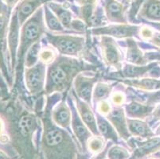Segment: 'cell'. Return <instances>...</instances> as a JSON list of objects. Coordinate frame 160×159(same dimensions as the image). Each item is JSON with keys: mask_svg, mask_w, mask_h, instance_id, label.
<instances>
[{"mask_svg": "<svg viewBox=\"0 0 160 159\" xmlns=\"http://www.w3.org/2000/svg\"><path fill=\"white\" fill-rule=\"evenodd\" d=\"M49 43L61 55L79 57L85 49V38L81 36L71 34H53L46 33Z\"/></svg>", "mask_w": 160, "mask_h": 159, "instance_id": "cell-6", "label": "cell"}, {"mask_svg": "<svg viewBox=\"0 0 160 159\" xmlns=\"http://www.w3.org/2000/svg\"><path fill=\"white\" fill-rule=\"evenodd\" d=\"M155 106L144 104L137 101H132L125 106V114L129 119H143L152 113Z\"/></svg>", "mask_w": 160, "mask_h": 159, "instance_id": "cell-21", "label": "cell"}, {"mask_svg": "<svg viewBox=\"0 0 160 159\" xmlns=\"http://www.w3.org/2000/svg\"><path fill=\"white\" fill-rule=\"evenodd\" d=\"M126 42L128 46L126 60L128 62L135 65H146L149 61L138 46L136 41L133 38H128Z\"/></svg>", "mask_w": 160, "mask_h": 159, "instance_id": "cell-20", "label": "cell"}, {"mask_svg": "<svg viewBox=\"0 0 160 159\" xmlns=\"http://www.w3.org/2000/svg\"><path fill=\"white\" fill-rule=\"evenodd\" d=\"M37 159H46V158H45V157H44V154H43V153L42 152V151H40V152L38 153V154Z\"/></svg>", "mask_w": 160, "mask_h": 159, "instance_id": "cell-45", "label": "cell"}, {"mask_svg": "<svg viewBox=\"0 0 160 159\" xmlns=\"http://www.w3.org/2000/svg\"><path fill=\"white\" fill-rule=\"evenodd\" d=\"M123 83L129 86L145 91H154L160 89V80L155 78L127 79Z\"/></svg>", "mask_w": 160, "mask_h": 159, "instance_id": "cell-26", "label": "cell"}, {"mask_svg": "<svg viewBox=\"0 0 160 159\" xmlns=\"http://www.w3.org/2000/svg\"><path fill=\"white\" fill-rule=\"evenodd\" d=\"M111 105L110 103L107 100H103V101L100 102L97 106V112L100 113L102 116H107L109 114V112H111Z\"/></svg>", "mask_w": 160, "mask_h": 159, "instance_id": "cell-35", "label": "cell"}, {"mask_svg": "<svg viewBox=\"0 0 160 159\" xmlns=\"http://www.w3.org/2000/svg\"><path fill=\"white\" fill-rule=\"evenodd\" d=\"M112 103L116 107H121L122 105L124 104L126 97L124 96V93L123 92H115L112 96Z\"/></svg>", "mask_w": 160, "mask_h": 159, "instance_id": "cell-34", "label": "cell"}, {"mask_svg": "<svg viewBox=\"0 0 160 159\" xmlns=\"http://www.w3.org/2000/svg\"><path fill=\"white\" fill-rule=\"evenodd\" d=\"M41 49H42V48H41L40 42L35 43L30 48L28 52H27V55L25 57V67H27V68L32 67L38 62L39 52H40Z\"/></svg>", "mask_w": 160, "mask_h": 159, "instance_id": "cell-31", "label": "cell"}, {"mask_svg": "<svg viewBox=\"0 0 160 159\" xmlns=\"http://www.w3.org/2000/svg\"><path fill=\"white\" fill-rule=\"evenodd\" d=\"M112 144V142H108V143L106 144L105 148H104L101 152L98 153V154H93L92 157H90L89 159H105L106 157H107L108 150V148L110 147V146H111Z\"/></svg>", "mask_w": 160, "mask_h": 159, "instance_id": "cell-39", "label": "cell"}, {"mask_svg": "<svg viewBox=\"0 0 160 159\" xmlns=\"http://www.w3.org/2000/svg\"><path fill=\"white\" fill-rule=\"evenodd\" d=\"M147 159H155V158H153V157H150V158H147Z\"/></svg>", "mask_w": 160, "mask_h": 159, "instance_id": "cell-48", "label": "cell"}, {"mask_svg": "<svg viewBox=\"0 0 160 159\" xmlns=\"http://www.w3.org/2000/svg\"><path fill=\"white\" fill-rule=\"evenodd\" d=\"M90 156L89 154H87V153H83V152H79L77 155L76 159H89Z\"/></svg>", "mask_w": 160, "mask_h": 159, "instance_id": "cell-44", "label": "cell"}, {"mask_svg": "<svg viewBox=\"0 0 160 159\" xmlns=\"http://www.w3.org/2000/svg\"><path fill=\"white\" fill-rule=\"evenodd\" d=\"M114 84H109L106 83L98 82L96 84L92 92V100L94 103H99L103 100H107L110 96Z\"/></svg>", "mask_w": 160, "mask_h": 159, "instance_id": "cell-28", "label": "cell"}, {"mask_svg": "<svg viewBox=\"0 0 160 159\" xmlns=\"http://www.w3.org/2000/svg\"><path fill=\"white\" fill-rule=\"evenodd\" d=\"M97 81L98 76L97 75L93 77H88L84 73L78 74L73 81L76 95L83 101L91 104V101L92 100V92Z\"/></svg>", "mask_w": 160, "mask_h": 159, "instance_id": "cell-11", "label": "cell"}, {"mask_svg": "<svg viewBox=\"0 0 160 159\" xmlns=\"http://www.w3.org/2000/svg\"><path fill=\"white\" fill-rule=\"evenodd\" d=\"M152 116H153V120H160V104H158L157 107L154 108L153 112H152Z\"/></svg>", "mask_w": 160, "mask_h": 159, "instance_id": "cell-42", "label": "cell"}, {"mask_svg": "<svg viewBox=\"0 0 160 159\" xmlns=\"http://www.w3.org/2000/svg\"><path fill=\"white\" fill-rule=\"evenodd\" d=\"M157 134H160V126H159V127L158 128V131H157Z\"/></svg>", "mask_w": 160, "mask_h": 159, "instance_id": "cell-47", "label": "cell"}, {"mask_svg": "<svg viewBox=\"0 0 160 159\" xmlns=\"http://www.w3.org/2000/svg\"><path fill=\"white\" fill-rule=\"evenodd\" d=\"M53 49L54 48L49 47V46L41 49L40 52H39V61L42 62L46 65H49L53 63L58 57Z\"/></svg>", "mask_w": 160, "mask_h": 159, "instance_id": "cell-32", "label": "cell"}, {"mask_svg": "<svg viewBox=\"0 0 160 159\" xmlns=\"http://www.w3.org/2000/svg\"><path fill=\"white\" fill-rule=\"evenodd\" d=\"M0 116L3 119L10 142L21 159H37L33 142L38 130V117L15 96L0 99Z\"/></svg>", "mask_w": 160, "mask_h": 159, "instance_id": "cell-1", "label": "cell"}, {"mask_svg": "<svg viewBox=\"0 0 160 159\" xmlns=\"http://www.w3.org/2000/svg\"><path fill=\"white\" fill-rule=\"evenodd\" d=\"M51 119L55 124L64 129L69 130L72 121V112L65 101L62 100L53 107Z\"/></svg>", "mask_w": 160, "mask_h": 159, "instance_id": "cell-18", "label": "cell"}, {"mask_svg": "<svg viewBox=\"0 0 160 159\" xmlns=\"http://www.w3.org/2000/svg\"><path fill=\"white\" fill-rule=\"evenodd\" d=\"M127 122L129 133L132 136L144 139L155 136V134L151 129L148 123L143 122L142 119L128 118Z\"/></svg>", "mask_w": 160, "mask_h": 159, "instance_id": "cell-22", "label": "cell"}, {"mask_svg": "<svg viewBox=\"0 0 160 159\" xmlns=\"http://www.w3.org/2000/svg\"><path fill=\"white\" fill-rule=\"evenodd\" d=\"M13 10L0 0V71L9 86H12V77L9 68L7 52V36Z\"/></svg>", "mask_w": 160, "mask_h": 159, "instance_id": "cell-5", "label": "cell"}, {"mask_svg": "<svg viewBox=\"0 0 160 159\" xmlns=\"http://www.w3.org/2000/svg\"><path fill=\"white\" fill-rule=\"evenodd\" d=\"M100 47L104 63L116 69H120L123 57L114 39L108 36H101Z\"/></svg>", "mask_w": 160, "mask_h": 159, "instance_id": "cell-10", "label": "cell"}, {"mask_svg": "<svg viewBox=\"0 0 160 159\" xmlns=\"http://www.w3.org/2000/svg\"><path fill=\"white\" fill-rule=\"evenodd\" d=\"M43 131L41 149L46 159H76L79 152L77 143L66 129L56 125L46 112L42 117Z\"/></svg>", "mask_w": 160, "mask_h": 159, "instance_id": "cell-2", "label": "cell"}, {"mask_svg": "<svg viewBox=\"0 0 160 159\" xmlns=\"http://www.w3.org/2000/svg\"><path fill=\"white\" fill-rule=\"evenodd\" d=\"M137 16L146 21L160 22V0H144Z\"/></svg>", "mask_w": 160, "mask_h": 159, "instance_id": "cell-19", "label": "cell"}, {"mask_svg": "<svg viewBox=\"0 0 160 159\" xmlns=\"http://www.w3.org/2000/svg\"><path fill=\"white\" fill-rule=\"evenodd\" d=\"M67 2H69V3H74V2H75V0H66Z\"/></svg>", "mask_w": 160, "mask_h": 159, "instance_id": "cell-46", "label": "cell"}, {"mask_svg": "<svg viewBox=\"0 0 160 159\" xmlns=\"http://www.w3.org/2000/svg\"><path fill=\"white\" fill-rule=\"evenodd\" d=\"M160 151V136H154L143 142L134 143V150L129 159H144Z\"/></svg>", "mask_w": 160, "mask_h": 159, "instance_id": "cell-16", "label": "cell"}, {"mask_svg": "<svg viewBox=\"0 0 160 159\" xmlns=\"http://www.w3.org/2000/svg\"><path fill=\"white\" fill-rule=\"evenodd\" d=\"M6 125L3 119L0 116V142L2 144H6L10 142V138L7 134H5Z\"/></svg>", "mask_w": 160, "mask_h": 159, "instance_id": "cell-36", "label": "cell"}, {"mask_svg": "<svg viewBox=\"0 0 160 159\" xmlns=\"http://www.w3.org/2000/svg\"><path fill=\"white\" fill-rule=\"evenodd\" d=\"M16 159H21V158H20V157H18V158H16Z\"/></svg>", "mask_w": 160, "mask_h": 159, "instance_id": "cell-49", "label": "cell"}, {"mask_svg": "<svg viewBox=\"0 0 160 159\" xmlns=\"http://www.w3.org/2000/svg\"><path fill=\"white\" fill-rule=\"evenodd\" d=\"M43 10H44V19L46 28L52 32L64 33L65 30V27L62 26L53 11L49 9L47 3L43 6Z\"/></svg>", "mask_w": 160, "mask_h": 159, "instance_id": "cell-27", "label": "cell"}, {"mask_svg": "<svg viewBox=\"0 0 160 159\" xmlns=\"http://www.w3.org/2000/svg\"><path fill=\"white\" fill-rule=\"evenodd\" d=\"M158 65V62L148 64V65H126L121 69V76L127 79H139L143 77Z\"/></svg>", "mask_w": 160, "mask_h": 159, "instance_id": "cell-24", "label": "cell"}, {"mask_svg": "<svg viewBox=\"0 0 160 159\" xmlns=\"http://www.w3.org/2000/svg\"><path fill=\"white\" fill-rule=\"evenodd\" d=\"M124 109L121 107H116L111 110L106 117L116 129L118 135L124 141H128L132 135L128 128L127 118L125 117Z\"/></svg>", "mask_w": 160, "mask_h": 159, "instance_id": "cell-15", "label": "cell"}, {"mask_svg": "<svg viewBox=\"0 0 160 159\" xmlns=\"http://www.w3.org/2000/svg\"><path fill=\"white\" fill-rule=\"evenodd\" d=\"M2 1L7 6V7H9L10 9L14 10V7L19 3L21 0H2Z\"/></svg>", "mask_w": 160, "mask_h": 159, "instance_id": "cell-41", "label": "cell"}, {"mask_svg": "<svg viewBox=\"0 0 160 159\" xmlns=\"http://www.w3.org/2000/svg\"><path fill=\"white\" fill-rule=\"evenodd\" d=\"M149 42H151V43L153 44L154 46L160 47V32L154 33L153 36L151 37V38L150 39Z\"/></svg>", "mask_w": 160, "mask_h": 159, "instance_id": "cell-40", "label": "cell"}, {"mask_svg": "<svg viewBox=\"0 0 160 159\" xmlns=\"http://www.w3.org/2000/svg\"><path fill=\"white\" fill-rule=\"evenodd\" d=\"M105 159H108V158H107V157H106V158H105Z\"/></svg>", "mask_w": 160, "mask_h": 159, "instance_id": "cell-50", "label": "cell"}, {"mask_svg": "<svg viewBox=\"0 0 160 159\" xmlns=\"http://www.w3.org/2000/svg\"><path fill=\"white\" fill-rule=\"evenodd\" d=\"M43 6L40 7L31 17H29L20 29L19 44L17 52V61L14 71V85L15 87H18V84L21 82L25 57L27 55V52L33 45L40 42L42 37L46 33Z\"/></svg>", "mask_w": 160, "mask_h": 159, "instance_id": "cell-4", "label": "cell"}, {"mask_svg": "<svg viewBox=\"0 0 160 159\" xmlns=\"http://www.w3.org/2000/svg\"><path fill=\"white\" fill-rule=\"evenodd\" d=\"M97 118V128L100 132V135L104 137L105 140H112L114 142H119V135L116 132L114 127L108 121L107 118L97 112L96 115Z\"/></svg>", "mask_w": 160, "mask_h": 159, "instance_id": "cell-25", "label": "cell"}, {"mask_svg": "<svg viewBox=\"0 0 160 159\" xmlns=\"http://www.w3.org/2000/svg\"><path fill=\"white\" fill-rule=\"evenodd\" d=\"M94 68L93 65L81 60L60 54L48 67L45 92L47 95L64 92L70 87L78 74Z\"/></svg>", "mask_w": 160, "mask_h": 159, "instance_id": "cell-3", "label": "cell"}, {"mask_svg": "<svg viewBox=\"0 0 160 159\" xmlns=\"http://www.w3.org/2000/svg\"><path fill=\"white\" fill-rule=\"evenodd\" d=\"M18 157H11V156L8 155L7 153L4 152L3 151L0 150V159H16V158H18Z\"/></svg>", "mask_w": 160, "mask_h": 159, "instance_id": "cell-43", "label": "cell"}, {"mask_svg": "<svg viewBox=\"0 0 160 159\" xmlns=\"http://www.w3.org/2000/svg\"><path fill=\"white\" fill-rule=\"evenodd\" d=\"M47 5L53 11V14L57 16L62 26L66 30H70L71 22L72 21V14L69 7H65L64 4L60 2H55L54 0L48 2Z\"/></svg>", "mask_w": 160, "mask_h": 159, "instance_id": "cell-23", "label": "cell"}, {"mask_svg": "<svg viewBox=\"0 0 160 159\" xmlns=\"http://www.w3.org/2000/svg\"><path fill=\"white\" fill-rule=\"evenodd\" d=\"M154 31L151 30V28L148 27V26H142L141 27L140 30H139V35L144 40L149 41L151 38V37L153 36Z\"/></svg>", "mask_w": 160, "mask_h": 159, "instance_id": "cell-37", "label": "cell"}, {"mask_svg": "<svg viewBox=\"0 0 160 159\" xmlns=\"http://www.w3.org/2000/svg\"><path fill=\"white\" fill-rule=\"evenodd\" d=\"M141 26L137 25L115 24L96 27L92 30V33L96 36H108L116 38H132L138 37Z\"/></svg>", "mask_w": 160, "mask_h": 159, "instance_id": "cell-9", "label": "cell"}, {"mask_svg": "<svg viewBox=\"0 0 160 159\" xmlns=\"http://www.w3.org/2000/svg\"><path fill=\"white\" fill-rule=\"evenodd\" d=\"M80 7H91L95 8L97 7V0H75Z\"/></svg>", "mask_w": 160, "mask_h": 159, "instance_id": "cell-38", "label": "cell"}, {"mask_svg": "<svg viewBox=\"0 0 160 159\" xmlns=\"http://www.w3.org/2000/svg\"><path fill=\"white\" fill-rule=\"evenodd\" d=\"M72 112V121H71V127H72V132L75 135L76 138L78 139V142L81 145V150H83L84 153L87 152V142L92 135L91 131H89L86 125L84 123L81 118L80 117L79 114L77 112V108L75 107L73 103L69 105Z\"/></svg>", "mask_w": 160, "mask_h": 159, "instance_id": "cell-12", "label": "cell"}, {"mask_svg": "<svg viewBox=\"0 0 160 159\" xmlns=\"http://www.w3.org/2000/svg\"><path fill=\"white\" fill-rule=\"evenodd\" d=\"M130 157L129 151L120 144H112L108 150V159H129Z\"/></svg>", "mask_w": 160, "mask_h": 159, "instance_id": "cell-29", "label": "cell"}, {"mask_svg": "<svg viewBox=\"0 0 160 159\" xmlns=\"http://www.w3.org/2000/svg\"><path fill=\"white\" fill-rule=\"evenodd\" d=\"M50 1L52 0H21L15 7L20 26H22L25 22L31 17L40 7Z\"/></svg>", "mask_w": 160, "mask_h": 159, "instance_id": "cell-17", "label": "cell"}, {"mask_svg": "<svg viewBox=\"0 0 160 159\" xmlns=\"http://www.w3.org/2000/svg\"><path fill=\"white\" fill-rule=\"evenodd\" d=\"M72 96L75 100L76 107H77V110L78 111V114H79L80 117L81 118L84 123L86 125L87 127L89 129L92 135H100L98 128H97V118H96L93 112L90 107V104L81 100L76 95L75 92H72Z\"/></svg>", "mask_w": 160, "mask_h": 159, "instance_id": "cell-14", "label": "cell"}, {"mask_svg": "<svg viewBox=\"0 0 160 159\" xmlns=\"http://www.w3.org/2000/svg\"><path fill=\"white\" fill-rule=\"evenodd\" d=\"M20 29H21V26H20L18 18V13L14 7L11 14L9 31H8V36H7V53L9 57H8L9 68L11 76L14 75V71H15L17 52H18V44H19Z\"/></svg>", "mask_w": 160, "mask_h": 159, "instance_id": "cell-8", "label": "cell"}, {"mask_svg": "<svg viewBox=\"0 0 160 159\" xmlns=\"http://www.w3.org/2000/svg\"><path fill=\"white\" fill-rule=\"evenodd\" d=\"M46 72V65L41 61L32 67H25V84L27 91L32 96H38L45 91Z\"/></svg>", "mask_w": 160, "mask_h": 159, "instance_id": "cell-7", "label": "cell"}, {"mask_svg": "<svg viewBox=\"0 0 160 159\" xmlns=\"http://www.w3.org/2000/svg\"><path fill=\"white\" fill-rule=\"evenodd\" d=\"M86 23L81 19H72L70 30H75L78 33H84L86 30Z\"/></svg>", "mask_w": 160, "mask_h": 159, "instance_id": "cell-33", "label": "cell"}, {"mask_svg": "<svg viewBox=\"0 0 160 159\" xmlns=\"http://www.w3.org/2000/svg\"><path fill=\"white\" fill-rule=\"evenodd\" d=\"M106 18L115 24H128L126 17V7L118 0H102Z\"/></svg>", "mask_w": 160, "mask_h": 159, "instance_id": "cell-13", "label": "cell"}, {"mask_svg": "<svg viewBox=\"0 0 160 159\" xmlns=\"http://www.w3.org/2000/svg\"><path fill=\"white\" fill-rule=\"evenodd\" d=\"M105 147V138L101 135H92L87 142V150L93 154L101 152Z\"/></svg>", "mask_w": 160, "mask_h": 159, "instance_id": "cell-30", "label": "cell"}]
</instances>
